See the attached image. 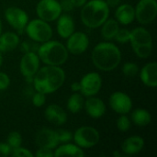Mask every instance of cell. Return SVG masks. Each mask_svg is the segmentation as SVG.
<instances>
[{
  "label": "cell",
  "mask_w": 157,
  "mask_h": 157,
  "mask_svg": "<svg viewBox=\"0 0 157 157\" xmlns=\"http://www.w3.org/2000/svg\"><path fill=\"white\" fill-rule=\"evenodd\" d=\"M71 1L73 5L75 6V7H81L86 3L87 0H71Z\"/></svg>",
  "instance_id": "40"
},
{
  "label": "cell",
  "mask_w": 157,
  "mask_h": 157,
  "mask_svg": "<svg viewBox=\"0 0 157 157\" xmlns=\"http://www.w3.org/2000/svg\"><path fill=\"white\" fill-rule=\"evenodd\" d=\"M36 157H52L54 156V154L52 152V149H47V148H39V150H37Z\"/></svg>",
  "instance_id": "36"
},
{
  "label": "cell",
  "mask_w": 157,
  "mask_h": 157,
  "mask_svg": "<svg viewBox=\"0 0 157 157\" xmlns=\"http://www.w3.org/2000/svg\"><path fill=\"white\" fill-rule=\"evenodd\" d=\"M54 156H73V157H83L85 156V152L81 147L76 144L64 143L61 146H59L55 152H53Z\"/></svg>",
  "instance_id": "23"
},
{
  "label": "cell",
  "mask_w": 157,
  "mask_h": 157,
  "mask_svg": "<svg viewBox=\"0 0 157 157\" xmlns=\"http://www.w3.org/2000/svg\"><path fill=\"white\" fill-rule=\"evenodd\" d=\"M140 79L148 87L157 86V63L155 62L145 64L140 72Z\"/></svg>",
  "instance_id": "17"
},
{
  "label": "cell",
  "mask_w": 157,
  "mask_h": 157,
  "mask_svg": "<svg viewBox=\"0 0 157 157\" xmlns=\"http://www.w3.org/2000/svg\"><path fill=\"white\" fill-rule=\"evenodd\" d=\"M60 5H61L62 10L63 11H65V12L72 11L75 8V6L73 5V3H72L71 0H62L60 2Z\"/></svg>",
  "instance_id": "37"
},
{
  "label": "cell",
  "mask_w": 157,
  "mask_h": 157,
  "mask_svg": "<svg viewBox=\"0 0 157 157\" xmlns=\"http://www.w3.org/2000/svg\"><path fill=\"white\" fill-rule=\"evenodd\" d=\"M1 33H2V21L0 19V35H1Z\"/></svg>",
  "instance_id": "44"
},
{
  "label": "cell",
  "mask_w": 157,
  "mask_h": 157,
  "mask_svg": "<svg viewBox=\"0 0 157 157\" xmlns=\"http://www.w3.org/2000/svg\"><path fill=\"white\" fill-rule=\"evenodd\" d=\"M131 121L126 114L121 115V117L117 120V128L121 132H128L131 129Z\"/></svg>",
  "instance_id": "30"
},
{
  "label": "cell",
  "mask_w": 157,
  "mask_h": 157,
  "mask_svg": "<svg viewBox=\"0 0 157 157\" xmlns=\"http://www.w3.org/2000/svg\"><path fill=\"white\" fill-rule=\"evenodd\" d=\"M139 66L134 63H126L122 66V73L127 77H134L139 73Z\"/></svg>",
  "instance_id": "29"
},
{
  "label": "cell",
  "mask_w": 157,
  "mask_h": 157,
  "mask_svg": "<svg viewBox=\"0 0 157 157\" xmlns=\"http://www.w3.org/2000/svg\"><path fill=\"white\" fill-rule=\"evenodd\" d=\"M10 155L13 157H33V154L29 149L21 146L11 149Z\"/></svg>",
  "instance_id": "32"
},
{
  "label": "cell",
  "mask_w": 157,
  "mask_h": 157,
  "mask_svg": "<svg viewBox=\"0 0 157 157\" xmlns=\"http://www.w3.org/2000/svg\"><path fill=\"white\" fill-rule=\"evenodd\" d=\"M109 106L118 114H128L132 108V100L124 92L116 91L109 97Z\"/></svg>",
  "instance_id": "13"
},
{
  "label": "cell",
  "mask_w": 157,
  "mask_h": 157,
  "mask_svg": "<svg viewBox=\"0 0 157 157\" xmlns=\"http://www.w3.org/2000/svg\"><path fill=\"white\" fill-rule=\"evenodd\" d=\"M6 144L9 145L11 149L17 148L21 146L22 144V136L17 132H12L7 135L6 138Z\"/></svg>",
  "instance_id": "28"
},
{
  "label": "cell",
  "mask_w": 157,
  "mask_h": 157,
  "mask_svg": "<svg viewBox=\"0 0 157 157\" xmlns=\"http://www.w3.org/2000/svg\"><path fill=\"white\" fill-rule=\"evenodd\" d=\"M113 155H114V156H117V157L122 156V155H121V154H120V153H118V152H115V153L113 154Z\"/></svg>",
  "instance_id": "43"
},
{
  "label": "cell",
  "mask_w": 157,
  "mask_h": 157,
  "mask_svg": "<svg viewBox=\"0 0 157 157\" xmlns=\"http://www.w3.org/2000/svg\"><path fill=\"white\" fill-rule=\"evenodd\" d=\"M130 42L132 46L148 44L153 43V38L151 33L146 29L143 27H138L131 31Z\"/></svg>",
  "instance_id": "22"
},
{
  "label": "cell",
  "mask_w": 157,
  "mask_h": 157,
  "mask_svg": "<svg viewBox=\"0 0 157 157\" xmlns=\"http://www.w3.org/2000/svg\"><path fill=\"white\" fill-rule=\"evenodd\" d=\"M131 31L126 29H120L115 36V40L120 43H126L130 41Z\"/></svg>",
  "instance_id": "31"
},
{
  "label": "cell",
  "mask_w": 157,
  "mask_h": 157,
  "mask_svg": "<svg viewBox=\"0 0 157 157\" xmlns=\"http://www.w3.org/2000/svg\"><path fill=\"white\" fill-rule=\"evenodd\" d=\"M44 115L46 120L55 126H62L67 121V114L65 110L57 104L49 105L45 109Z\"/></svg>",
  "instance_id": "15"
},
{
  "label": "cell",
  "mask_w": 157,
  "mask_h": 157,
  "mask_svg": "<svg viewBox=\"0 0 157 157\" xmlns=\"http://www.w3.org/2000/svg\"><path fill=\"white\" fill-rule=\"evenodd\" d=\"M115 17L119 24L129 25L135 19V9L130 4H120L115 11Z\"/></svg>",
  "instance_id": "18"
},
{
  "label": "cell",
  "mask_w": 157,
  "mask_h": 157,
  "mask_svg": "<svg viewBox=\"0 0 157 157\" xmlns=\"http://www.w3.org/2000/svg\"><path fill=\"white\" fill-rule=\"evenodd\" d=\"M132 121L139 127H145L151 123L152 116L148 110L144 109H137L132 113Z\"/></svg>",
  "instance_id": "25"
},
{
  "label": "cell",
  "mask_w": 157,
  "mask_h": 157,
  "mask_svg": "<svg viewBox=\"0 0 157 157\" xmlns=\"http://www.w3.org/2000/svg\"><path fill=\"white\" fill-rule=\"evenodd\" d=\"M101 35L104 40H113L120 29V24L116 19H107L102 25Z\"/></svg>",
  "instance_id": "24"
},
{
  "label": "cell",
  "mask_w": 157,
  "mask_h": 157,
  "mask_svg": "<svg viewBox=\"0 0 157 157\" xmlns=\"http://www.w3.org/2000/svg\"><path fill=\"white\" fill-rule=\"evenodd\" d=\"M84 107L87 115L94 119H99L106 113V105L103 100L94 96L88 97L84 103Z\"/></svg>",
  "instance_id": "16"
},
{
  "label": "cell",
  "mask_w": 157,
  "mask_h": 157,
  "mask_svg": "<svg viewBox=\"0 0 157 157\" xmlns=\"http://www.w3.org/2000/svg\"><path fill=\"white\" fill-rule=\"evenodd\" d=\"M40 61L47 65L61 66L68 59L69 52L66 47L57 40H48L43 42L38 49Z\"/></svg>",
  "instance_id": "4"
},
{
  "label": "cell",
  "mask_w": 157,
  "mask_h": 157,
  "mask_svg": "<svg viewBox=\"0 0 157 157\" xmlns=\"http://www.w3.org/2000/svg\"><path fill=\"white\" fill-rule=\"evenodd\" d=\"M63 10L58 0H40L36 6V13L39 18L52 22L57 20Z\"/></svg>",
  "instance_id": "7"
},
{
  "label": "cell",
  "mask_w": 157,
  "mask_h": 157,
  "mask_svg": "<svg viewBox=\"0 0 157 157\" xmlns=\"http://www.w3.org/2000/svg\"><path fill=\"white\" fill-rule=\"evenodd\" d=\"M57 138L59 143H68L73 140V133L66 130H58L56 131Z\"/></svg>",
  "instance_id": "33"
},
{
  "label": "cell",
  "mask_w": 157,
  "mask_h": 157,
  "mask_svg": "<svg viewBox=\"0 0 157 157\" xmlns=\"http://www.w3.org/2000/svg\"><path fill=\"white\" fill-rule=\"evenodd\" d=\"M32 103L35 107L40 108L46 103V95L41 92H36L32 98Z\"/></svg>",
  "instance_id": "34"
},
{
  "label": "cell",
  "mask_w": 157,
  "mask_h": 157,
  "mask_svg": "<svg viewBox=\"0 0 157 157\" xmlns=\"http://www.w3.org/2000/svg\"><path fill=\"white\" fill-rule=\"evenodd\" d=\"M100 139L98 130L91 126H82L78 128L73 134V140L75 144L83 148H92L96 146Z\"/></svg>",
  "instance_id": "6"
},
{
  "label": "cell",
  "mask_w": 157,
  "mask_h": 157,
  "mask_svg": "<svg viewBox=\"0 0 157 157\" xmlns=\"http://www.w3.org/2000/svg\"><path fill=\"white\" fill-rule=\"evenodd\" d=\"M3 64V56H2V52H0V67Z\"/></svg>",
  "instance_id": "42"
},
{
  "label": "cell",
  "mask_w": 157,
  "mask_h": 157,
  "mask_svg": "<svg viewBox=\"0 0 157 157\" xmlns=\"http://www.w3.org/2000/svg\"><path fill=\"white\" fill-rule=\"evenodd\" d=\"M11 148L7 144L0 143V157H6L10 155Z\"/></svg>",
  "instance_id": "38"
},
{
  "label": "cell",
  "mask_w": 157,
  "mask_h": 157,
  "mask_svg": "<svg viewBox=\"0 0 157 157\" xmlns=\"http://www.w3.org/2000/svg\"><path fill=\"white\" fill-rule=\"evenodd\" d=\"M5 17L7 23L19 34H21L29 22V16L20 7L9 6L5 10Z\"/></svg>",
  "instance_id": "9"
},
{
  "label": "cell",
  "mask_w": 157,
  "mask_h": 157,
  "mask_svg": "<svg viewBox=\"0 0 157 157\" xmlns=\"http://www.w3.org/2000/svg\"><path fill=\"white\" fill-rule=\"evenodd\" d=\"M64 81L65 72L60 66L55 65H46L39 69L32 80L35 90L45 95L60 89Z\"/></svg>",
  "instance_id": "1"
},
{
  "label": "cell",
  "mask_w": 157,
  "mask_h": 157,
  "mask_svg": "<svg viewBox=\"0 0 157 157\" xmlns=\"http://www.w3.org/2000/svg\"><path fill=\"white\" fill-rule=\"evenodd\" d=\"M121 0H106L105 2L107 3L109 7H115V6H118L121 4Z\"/></svg>",
  "instance_id": "39"
},
{
  "label": "cell",
  "mask_w": 157,
  "mask_h": 157,
  "mask_svg": "<svg viewBox=\"0 0 157 157\" xmlns=\"http://www.w3.org/2000/svg\"><path fill=\"white\" fill-rule=\"evenodd\" d=\"M25 30L29 38L36 42L43 43L50 40L52 37V29L49 22L40 18L32 19L28 22Z\"/></svg>",
  "instance_id": "5"
},
{
  "label": "cell",
  "mask_w": 157,
  "mask_h": 157,
  "mask_svg": "<svg viewBox=\"0 0 157 157\" xmlns=\"http://www.w3.org/2000/svg\"><path fill=\"white\" fill-rule=\"evenodd\" d=\"M20 73L28 79L33 80L34 75L40 69V58L33 52H26L19 63Z\"/></svg>",
  "instance_id": "11"
},
{
  "label": "cell",
  "mask_w": 157,
  "mask_h": 157,
  "mask_svg": "<svg viewBox=\"0 0 157 157\" xmlns=\"http://www.w3.org/2000/svg\"><path fill=\"white\" fill-rule=\"evenodd\" d=\"M80 88H81V86H80V83H79V82H74V83L71 85V89H72V91H74V92H78V91H80Z\"/></svg>",
  "instance_id": "41"
},
{
  "label": "cell",
  "mask_w": 157,
  "mask_h": 157,
  "mask_svg": "<svg viewBox=\"0 0 157 157\" xmlns=\"http://www.w3.org/2000/svg\"><path fill=\"white\" fill-rule=\"evenodd\" d=\"M57 32L60 37L67 39L75 32V22L71 16L63 14L57 18Z\"/></svg>",
  "instance_id": "19"
},
{
  "label": "cell",
  "mask_w": 157,
  "mask_h": 157,
  "mask_svg": "<svg viewBox=\"0 0 157 157\" xmlns=\"http://www.w3.org/2000/svg\"><path fill=\"white\" fill-rule=\"evenodd\" d=\"M144 147V140L140 136H131L124 140L121 150L125 155H132L140 153Z\"/></svg>",
  "instance_id": "20"
},
{
  "label": "cell",
  "mask_w": 157,
  "mask_h": 157,
  "mask_svg": "<svg viewBox=\"0 0 157 157\" xmlns=\"http://www.w3.org/2000/svg\"><path fill=\"white\" fill-rule=\"evenodd\" d=\"M135 54L142 59H146L150 57L153 52V43L142 44V45H134L132 46Z\"/></svg>",
  "instance_id": "27"
},
{
  "label": "cell",
  "mask_w": 157,
  "mask_h": 157,
  "mask_svg": "<svg viewBox=\"0 0 157 157\" xmlns=\"http://www.w3.org/2000/svg\"><path fill=\"white\" fill-rule=\"evenodd\" d=\"M91 59L98 69L110 72L119 66L121 61V52L114 43L103 41L94 47Z\"/></svg>",
  "instance_id": "2"
},
{
  "label": "cell",
  "mask_w": 157,
  "mask_h": 157,
  "mask_svg": "<svg viewBox=\"0 0 157 157\" xmlns=\"http://www.w3.org/2000/svg\"><path fill=\"white\" fill-rule=\"evenodd\" d=\"M81 20L90 29L100 27L109 16V7L104 0H90L81 6Z\"/></svg>",
  "instance_id": "3"
},
{
  "label": "cell",
  "mask_w": 157,
  "mask_h": 157,
  "mask_svg": "<svg viewBox=\"0 0 157 157\" xmlns=\"http://www.w3.org/2000/svg\"><path fill=\"white\" fill-rule=\"evenodd\" d=\"M35 143L39 148L54 149L60 144L57 138L56 131L43 128L40 130L35 137Z\"/></svg>",
  "instance_id": "14"
},
{
  "label": "cell",
  "mask_w": 157,
  "mask_h": 157,
  "mask_svg": "<svg viewBox=\"0 0 157 157\" xmlns=\"http://www.w3.org/2000/svg\"><path fill=\"white\" fill-rule=\"evenodd\" d=\"M10 85V78L9 76L3 72H0V91L6 89Z\"/></svg>",
  "instance_id": "35"
},
{
  "label": "cell",
  "mask_w": 157,
  "mask_h": 157,
  "mask_svg": "<svg viewBox=\"0 0 157 157\" xmlns=\"http://www.w3.org/2000/svg\"><path fill=\"white\" fill-rule=\"evenodd\" d=\"M84 98L82 94H79L77 92H75L67 101V109L70 112L75 114L80 112L84 108Z\"/></svg>",
  "instance_id": "26"
},
{
  "label": "cell",
  "mask_w": 157,
  "mask_h": 157,
  "mask_svg": "<svg viewBox=\"0 0 157 157\" xmlns=\"http://www.w3.org/2000/svg\"><path fill=\"white\" fill-rule=\"evenodd\" d=\"M80 83V92L85 97H92L97 95L101 86H102V79L99 74L96 72H91L85 75Z\"/></svg>",
  "instance_id": "10"
},
{
  "label": "cell",
  "mask_w": 157,
  "mask_h": 157,
  "mask_svg": "<svg viewBox=\"0 0 157 157\" xmlns=\"http://www.w3.org/2000/svg\"><path fill=\"white\" fill-rule=\"evenodd\" d=\"M89 46V39L87 35L81 31H75L67 38L66 49L68 52L74 55H80L84 53Z\"/></svg>",
  "instance_id": "12"
},
{
  "label": "cell",
  "mask_w": 157,
  "mask_h": 157,
  "mask_svg": "<svg viewBox=\"0 0 157 157\" xmlns=\"http://www.w3.org/2000/svg\"><path fill=\"white\" fill-rule=\"evenodd\" d=\"M135 9V18L139 23L147 25L152 23L157 15L156 0H140Z\"/></svg>",
  "instance_id": "8"
},
{
  "label": "cell",
  "mask_w": 157,
  "mask_h": 157,
  "mask_svg": "<svg viewBox=\"0 0 157 157\" xmlns=\"http://www.w3.org/2000/svg\"><path fill=\"white\" fill-rule=\"evenodd\" d=\"M19 44V37L15 32L6 31L0 35V52H7L15 50Z\"/></svg>",
  "instance_id": "21"
}]
</instances>
